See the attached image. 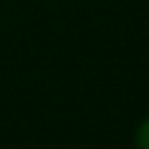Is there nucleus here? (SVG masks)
Returning <instances> with one entry per match:
<instances>
[{
  "label": "nucleus",
  "mask_w": 149,
  "mask_h": 149,
  "mask_svg": "<svg viewBox=\"0 0 149 149\" xmlns=\"http://www.w3.org/2000/svg\"><path fill=\"white\" fill-rule=\"evenodd\" d=\"M135 147L137 149H149V116H144L135 130Z\"/></svg>",
  "instance_id": "nucleus-1"
}]
</instances>
